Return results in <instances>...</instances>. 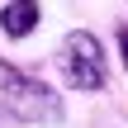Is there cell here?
Wrapping results in <instances>:
<instances>
[{"instance_id": "1", "label": "cell", "mask_w": 128, "mask_h": 128, "mask_svg": "<svg viewBox=\"0 0 128 128\" xmlns=\"http://www.w3.org/2000/svg\"><path fill=\"white\" fill-rule=\"evenodd\" d=\"M0 109L14 124H57L62 119V100L52 95V86L10 62H0Z\"/></svg>"}, {"instance_id": "2", "label": "cell", "mask_w": 128, "mask_h": 128, "mask_svg": "<svg viewBox=\"0 0 128 128\" xmlns=\"http://www.w3.org/2000/svg\"><path fill=\"white\" fill-rule=\"evenodd\" d=\"M57 71H62V81H66L71 90H86V95L104 90V81H109L104 43H100L90 28H71V33L62 38V48H57Z\"/></svg>"}, {"instance_id": "3", "label": "cell", "mask_w": 128, "mask_h": 128, "mask_svg": "<svg viewBox=\"0 0 128 128\" xmlns=\"http://www.w3.org/2000/svg\"><path fill=\"white\" fill-rule=\"evenodd\" d=\"M43 19V5L33 0H14V5H0V33L5 38H28Z\"/></svg>"}, {"instance_id": "4", "label": "cell", "mask_w": 128, "mask_h": 128, "mask_svg": "<svg viewBox=\"0 0 128 128\" xmlns=\"http://www.w3.org/2000/svg\"><path fill=\"white\" fill-rule=\"evenodd\" d=\"M114 43H119V62H124V71H128V19L114 28Z\"/></svg>"}]
</instances>
